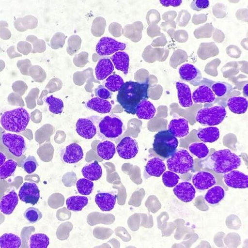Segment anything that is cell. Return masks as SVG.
<instances>
[{"mask_svg":"<svg viewBox=\"0 0 248 248\" xmlns=\"http://www.w3.org/2000/svg\"><path fill=\"white\" fill-rule=\"evenodd\" d=\"M85 106L90 110L95 111L102 114L108 113L112 108L108 101L99 97H95L89 100L86 103Z\"/></svg>","mask_w":248,"mask_h":248,"instance_id":"cell-25","label":"cell"},{"mask_svg":"<svg viewBox=\"0 0 248 248\" xmlns=\"http://www.w3.org/2000/svg\"><path fill=\"white\" fill-rule=\"evenodd\" d=\"M97 154L101 159L108 161L114 157L116 152L115 144L109 140L100 142L97 146Z\"/></svg>","mask_w":248,"mask_h":248,"instance_id":"cell-26","label":"cell"},{"mask_svg":"<svg viewBox=\"0 0 248 248\" xmlns=\"http://www.w3.org/2000/svg\"><path fill=\"white\" fill-rule=\"evenodd\" d=\"M30 120L28 111L20 107L5 112L1 118V124L8 131L19 133L26 129Z\"/></svg>","mask_w":248,"mask_h":248,"instance_id":"cell-4","label":"cell"},{"mask_svg":"<svg viewBox=\"0 0 248 248\" xmlns=\"http://www.w3.org/2000/svg\"><path fill=\"white\" fill-rule=\"evenodd\" d=\"M25 218L30 223H35L42 218L41 212L37 209L31 207L28 208L24 213Z\"/></svg>","mask_w":248,"mask_h":248,"instance_id":"cell-44","label":"cell"},{"mask_svg":"<svg viewBox=\"0 0 248 248\" xmlns=\"http://www.w3.org/2000/svg\"><path fill=\"white\" fill-rule=\"evenodd\" d=\"M225 191L219 186H216L210 189L206 194L205 200L208 204L216 205L224 198Z\"/></svg>","mask_w":248,"mask_h":248,"instance_id":"cell-33","label":"cell"},{"mask_svg":"<svg viewBox=\"0 0 248 248\" xmlns=\"http://www.w3.org/2000/svg\"><path fill=\"white\" fill-rule=\"evenodd\" d=\"M84 154L81 147L78 143H72L63 148L61 153L62 161L65 163L73 164L81 161Z\"/></svg>","mask_w":248,"mask_h":248,"instance_id":"cell-14","label":"cell"},{"mask_svg":"<svg viewBox=\"0 0 248 248\" xmlns=\"http://www.w3.org/2000/svg\"><path fill=\"white\" fill-rule=\"evenodd\" d=\"M202 167L216 173H226L237 169L241 165L240 157L229 149L215 152L208 159L202 162Z\"/></svg>","mask_w":248,"mask_h":248,"instance_id":"cell-2","label":"cell"},{"mask_svg":"<svg viewBox=\"0 0 248 248\" xmlns=\"http://www.w3.org/2000/svg\"><path fill=\"white\" fill-rule=\"evenodd\" d=\"M95 94L97 97L104 100L111 98L112 93L103 85H99L95 89Z\"/></svg>","mask_w":248,"mask_h":248,"instance_id":"cell-45","label":"cell"},{"mask_svg":"<svg viewBox=\"0 0 248 248\" xmlns=\"http://www.w3.org/2000/svg\"><path fill=\"white\" fill-rule=\"evenodd\" d=\"M248 84L247 83V84H245V85L243 87V94H244V96L247 97H248Z\"/></svg>","mask_w":248,"mask_h":248,"instance_id":"cell-49","label":"cell"},{"mask_svg":"<svg viewBox=\"0 0 248 248\" xmlns=\"http://www.w3.org/2000/svg\"><path fill=\"white\" fill-rule=\"evenodd\" d=\"M18 197L20 200L32 205L36 204L40 198V191L36 184L25 183L21 186Z\"/></svg>","mask_w":248,"mask_h":248,"instance_id":"cell-13","label":"cell"},{"mask_svg":"<svg viewBox=\"0 0 248 248\" xmlns=\"http://www.w3.org/2000/svg\"><path fill=\"white\" fill-rule=\"evenodd\" d=\"M49 244L50 239L46 234L37 233L30 237L29 247L30 248H46Z\"/></svg>","mask_w":248,"mask_h":248,"instance_id":"cell-35","label":"cell"},{"mask_svg":"<svg viewBox=\"0 0 248 248\" xmlns=\"http://www.w3.org/2000/svg\"><path fill=\"white\" fill-rule=\"evenodd\" d=\"M248 100L246 98L233 96L230 98L227 103L230 110L235 114H245L248 109Z\"/></svg>","mask_w":248,"mask_h":248,"instance_id":"cell-30","label":"cell"},{"mask_svg":"<svg viewBox=\"0 0 248 248\" xmlns=\"http://www.w3.org/2000/svg\"><path fill=\"white\" fill-rule=\"evenodd\" d=\"M149 80L143 82L127 81L119 92L117 101L127 114L134 115L138 105L149 98Z\"/></svg>","mask_w":248,"mask_h":248,"instance_id":"cell-1","label":"cell"},{"mask_svg":"<svg viewBox=\"0 0 248 248\" xmlns=\"http://www.w3.org/2000/svg\"><path fill=\"white\" fill-rule=\"evenodd\" d=\"M189 150L193 155L200 159L205 158L209 153L208 147L203 143L191 144L189 147Z\"/></svg>","mask_w":248,"mask_h":248,"instance_id":"cell-39","label":"cell"},{"mask_svg":"<svg viewBox=\"0 0 248 248\" xmlns=\"http://www.w3.org/2000/svg\"><path fill=\"white\" fill-rule=\"evenodd\" d=\"M124 82L122 78L118 75H112L108 77L105 82V86L110 92H119Z\"/></svg>","mask_w":248,"mask_h":248,"instance_id":"cell-36","label":"cell"},{"mask_svg":"<svg viewBox=\"0 0 248 248\" xmlns=\"http://www.w3.org/2000/svg\"><path fill=\"white\" fill-rule=\"evenodd\" d=\"M179 103L184 108H189L193 105L191 92L189 86L182 82L176 83Z\"/></svg>","mask_w":248,"mask_h":248,"instance_id":"cell-23","label":"cell"},{"mask_svg":"<svg viewBox=\"0 0 248 248\" xmlns=\"http://www.w3.org/2000/svg\"><path fill=\"white\" fill-rule=\"evenodd\" d=\"M210 3L208 0H194L190 5V8L194 11H201L208 8Z\"/></svg>","mask_w":248,"mask_h":248,"instance_id":"cell-46","label":"cell"},{"mask_svg":"<svg viewBox=\"0 0 248 248\" xmlns=\"http://www.w3.org/2000/svg\"><path fill=\"white\" fill-rule=\"evenodd\" d=\"M168 130L176 138H185L189 131L188 122L183 118L172 120L169 124Z\"/></svg>","mask_w":248,"mask_h":248,"instance_id":"cell-20","label":"cell"},{"mask_svg":"<svg viewBox=\"0 0 248 248\" xmlns=\"http://www.w3.org/2000/svg\"><path fill=\"white\" fill-rule=\"evenodd\" d=\"M1 140L8 151L16 157H20L27 150L25 140L21 135L10 133H4L2 135Z\"/></svg>","mask_w":248,"mask_h":248,"instance_id":"cell-8","label":"cell"},{"mask_svg":"<svg viewBox=\"0 0 248 248\" xmlns=\"http://www.w3.org/2000/svg\"><path fill=\"white\" fill-rule=\"evenodd\" d=\"M192 98L195 103H212L216 100V96L212 89L206 85H201L195 90Z\"/></svg>","mask_w":248,"mask_h":248,"instance_id":"cell-19","label":"cell"},{"mask_svg":"<svg viewBox=\"0 0 248 248\" xmlns=\"http://www.w3.org/2000/svg\"><path fill=\"white\" fill-rule=\"evenodd\" d=\"M100 119V116H98L79 119L76 125V132L83 139H93L97 133V126Z\"/></svg>","mask_w":248,"mask_h":248,"instance_id":"cell-9","label":"cell"},{"mask_svg":"<svg viewBox=\"0 0 248 248\" xmlns=\"http://www.w3.org/2000/svg\"><path fill=\"white\" fill-rule=\"evenodd\" d=\"M45 101L49 106V110L52 113L57 115L62 113L64 105L61 99L51 95L45 98Z\"/></svg>","mask_w":248,"mask_h":248,"instance_id":"cell-38","label":"cell"},{"mask_svg":"<svg viewBox=\"0 0 248 248\" xmlns=\"http://www.w3.org/2000/svg\"><path fill=\"white\" fill-rule=\"evenodd\" d=\"M18 164L16 162L8 160L0 168V178L5 180L12 176L15 171Z\"/></svg>","mask_w":248,"mask_h":248,"instance_id":"cell-41","label":"cell"},{"mask_svg":"<svg viewBox=\"0 0 248 248\" xmlns=\"http://www.w3.org/2000/svg\"><path fill=\"white\" fill-rule=\"evenodd\" d=\"M227 110L223 105L205 108L199 110L195 119L202 125L215 126L221 124L227 115Z\"/></svg>","mask_w":248,"mask_h":248,"instance_id":"cell-7","label":"cell"},{"mask_svg":"<svg viewBox=\"0 0 248 248\" xmlns=\"http://www.w3.org/2000/svg\"><path fill=\"white\" fill-rule=\"evenodd\" d=\"M155 112V106L149 101H142L137 108L136 114L140 120H151L154 117Z\"/></svg>","mask_w":248,"mask_h":248,"instance_id":"cell-27","label":"cell"},{"mask_svg":"<svg viewBox=\"0 0 248 248\" xmlns=\"http://www.w3.org/2000/svg\"><path fill=\"white\" fill-rule=\"evenodd\" d=\"M124 128L122 119L117 115L111 114L101 118L97 133L103 140L116 141L122 136Z\"/></svg>","mask_w":248,"mask_h":248,"instance_id":"cell-3","label":"cell"},{"mask_svg":"<svg viewBox=\"0 0 248 248\" xmlns=\"http://www.w3.org/2000/svg\"><path fill=\"white\" fill-rule=\"evenodd\" d=\"M167 164L170 171L183 174L193 169L194 162L193 157L187 150L180 149L168 158Z\"/></svg>","mask_w":248,"mask_h":248,"instance_id":"cell-6","label":"cell"},{"mask_svg":"<svg viewBox=\"0 0 248 248\" xmlns=\"http://www.w3.org/2000/svg\"><path fill=\"white\" fill-rule=\"evenodd\" d=\"M182 2V0H160V3L165 7H177L181 5Z\"/></svg>","mask_w":248,"mask_h":248,"instance_id":"cell-47","label":"cell"},{"mask_svg":"<svg viewBox=\"0 0 248 248\" xmlns=\"http://www.w3.org/2000/svg\"><path fill=\"white\" fill-rule=\"evenodd\" d=\"M180 78L194 86L200 85L202 79L201 71L194 65L186 63L180 67L178 70Z\"/></svg>","mask_w":248,"mask_h":248,"instance_id":"cell-12","label":"cell"},{"mask_svg":"<svg viewBox=\"0 0 248 248\" xmlns=\"http://www.w3.org/2000/svg\"><path fill=\"white\" fill-rule=\"evenodd\" d=\"M211 88L213 93L218 97H223L230 94L233 90L231 84L220 81L214 82Z\"/></svg>","mask_w":248,"mask_h":248,"instance_id":"cell-37","label":"cell"},{"mask_svg":"<svg viewBox=\"0 0 248 248\" xmlns=\"http://www.w3.org/2000/svg\"><path fill=\"white\" fill-rule=\"evenodd\" d=\"M88 203V199L85 196H73L67 198L66 205L67 210L74 212H80Z\"/></svg>","mask_w":248,"mask_h":248,"instance_id":"cell-32","label":"cell"},{"mask_svg":"<svg viewBox=\"0 0 248 248\" xmlns=\"http://www.w3.org/2000/svg\"><path fill=\"white\" fill-rule=\"evenodd\" d=\"M116 69L127 75L129 66V57L124 52H117L111 57Z\"/></svg>","mask_w":248,"mask_h":248,"instance_id":"cell-31","label":"cell"},{"mask_svg":"<svg viewBox=\"0 0 248 248\" xmlns=\"http://www.w3.org/2000/svg\"><path fill=\"white\" fill-rule=\"evenodd\" d=\"M117 195L116 194L102 192L98 193L95 198L96 204L103 212H109L114 208Z\"/></svg>","mask_w":248,"mask_h":248,"instance_id":"cell-18","label":"cell"},{"mask_svg":"<svg viewBox=\"0 0 248 248\" xmlns=\"http://www.w3.org/2000/svg\"><path fill=\"white\" fill-rule=\"evenodd\" d=\"M76 186L79 194L88 196L92 194L94 186L91 180L84 178L78 180L76 184Z\"/></svg>","mask_w":248,"mask_h":248,"instance_id":"cell-40","label":"cell"},{"mask_svg":"<svg viewBox=\"0 0 248 248\" xmlns=\"http://www.w3.org/2000/svg\"><path fill=\"white\" fill-rule=\"evenodd\" d=\"M18 198L15 190H12L3 196L0 202V210L6 215H10L18 204Z\"/></svg>","mask_w":248,"mask_h":248,"instance_id":"cell-21","label":"cell"},{"mask_svg":"<svg viewBox=\"0 0 248 248\" xmlns=\"http://www.w3.org/2000/svg\"><path fill=\"white\" fill-rule=\"evenodd\" d=\"M175 196L185 202L192 201L195 197L196 190L191 184L185 182L178 184L173 190Z\"/></svg>","mask_w":248,"mask_h":248,"instance_id":"cell-17","label":"cell"},{"mask_svg":"<svg viewBox=\"0 0 248 248\" xmlns=\"http://www.w3.org/2000/svg\"><path fill=\"white\" fill-rule=\"evenodd\" d=\"M114 66L110 59L100 60L95 70L97 79L100 81L105 79L114 72Z\"/></svg>","mask_w":248,"mask_h":248,"instance_id":"cell-24","label":"cell"},{"mask_svg":"<svg viewBox=\"0 0 248 248\" xmlns=\"http://www.w3.org/2000/svg\"><path fill=\"white\" fill-rule=\"evenodd\" d=\"M224 182L228 186L236 189L248 187V176L238 170H232L223 176Z\"/></svg>","mask_w":248,"mask_h":248,"instance_id":"cell-15","label":"cell"},{"mask_svg":"<svg viewBox=\"0 0 248 248\" xmlns=\"http://www.w3.org/2000/svg\"><path fill=\"white\" fill-rule=\"evenodd\" d=\"M166 170L164 161L159 157H155L148 162L145 169V175L151 176L160 177Z\"/></svg>","mask_w":248,"mask_h":248,"instance_id":"cell-22","label":"cell"},{"mask_svg":"<svg viewBox=\"0 0 248 248\" xmlns=\"http://www.w3.org/2000/svg\"><path fill=\"white\" fill-rule=\"evenodd\" d=\"M197 136L202 142L213 143L219 138L220 132L218 128L211 126L199 129L197 132Z\"/></svg>","mask_w":248,"mask_h":248,"instance_id":"cell-29","label":"cell"},{"mask_svg":"<svg viewBox=\"0 0 248 248\" xmlns=\"http://www.w3.org/2000/svg\"><path fill=\"white\" fill-rule=\"evenodd\" d=\"M21 166L26 172L31 174L35 172L38 165L35 157L30 155L22 162Z\"/></svg>","mask_w":248,"mask_h":248,"instance_id":"cell-43","label":"cell"},{"mask_svg":"<svg viewBox=\"0 0 248 248\" xmlns=\"http://www.w3.org/2000/svg\"><path fill=\"white\" fill-rule=\"evenodd\" d=\"M192 183L196 189L205 190L216 184V179L211 173L200 171L193 176Z\"/></svg>","mask_w":248,"mask_h":248,"instance_id":"cell-16","label":"cell"},{"mask_svg":"<svg viewBox=\"0 0 248 248\" xmlns=\"http://www.w3.org/2000/svg\"><path fill=\"white\" fill-rule=\"evenodd\" d=\"M178 141L169 130L157 132L154 137V151L165 159H168L176 151Z\"/></svg>","mask_w":248,"mask_h":248,"instance_id":"cell-5","label":"cell"},{"mask_svg":"<svg viewBox=\"0 0 248 248\" xmlns=\"http://www.w3.org/2000/svg\"><path fill=\"white\" fill-rule=\"evenodd\" d=\"M81 172L84 178L92 182L99 180L103 173L102 168L97 161L85 165Z\"/></svg>","mask_w":248,"mask_h":248,"instance_id":"cell-28","label":"cell"},{"mask_svg":"<svg viewBox=\"0 0 248 248\" xmlns=\"http://www.w3.org/2000/svg\"><path fill=\"white\" fill-rule=\"evenodd\" d=\"M179 180V176L171 171L165 172L162 176L164 185L169 188H172L178 184Z\"/></svg>","mask_w":248,"mask_h":248,"instance_id":"cell-42","label":"cell"},{"mask_svg":"<svg viewBox=\"0 0 248 248\" xmlns=\"http://www.w3.org/2000/svg\"><path fill=\"white\" fill-rule=\"evenodd\" d=\"M125 48V44L119 42L110 37H104L97 43L96 51L99 55L106 56L116 53L119 51H123Z\"/></svg>","mask_w":248,"mask_h":248,"instance_id":"cell-10","label":"cell"},{"mask_svg":"<svg viewBox=\"0 0 248 248\" xmlns=\"http://www.w3.org/2000/svg\"><path fill=\"white\" fill-rule=\"evenodd\" d=\"M117 151L122 158L125 160L131 159L138 154V143L131 137H125L118 144Z\"/></svg>","mask_w":248,"mask_h":248,"instance_id":"cell-11","label":"cell"},{"mask_svg":"<svg viewBox=\"0 0 248 248\" xmlns=\"http://www.w3.org/2000/svg\"><path fill=\"white\" fill-rule=\"evenodd\" d=\"M21 245L20 238L12 233H5L0 238L1 248H18Z\"/></svg>","mask_w":248,"mask_h":248,"instance_id":"cell-34","label":"cell"},{"mask_svg":"<svg viewBox=\"0 0 248 248\" xmlns=\"http://www.w3.org/2000/svg\"><path fill=\"white\" fill-rule=\"evenodd\" d=\"M0 154H1V166H2L6 162V156L2 152Z\"/></svg>","mask_w":248,"mask_h":248,"instance_id":"cell-48","label":"cell"}]
</instances>
